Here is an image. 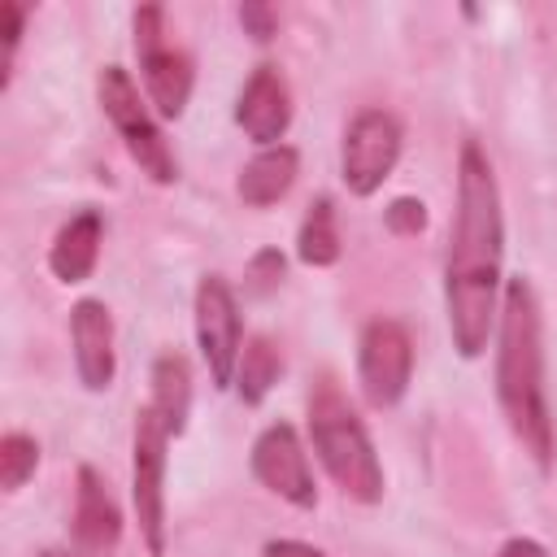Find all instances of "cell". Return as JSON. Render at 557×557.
Wrapping results in <instances>:
<instances>
[{
    "label": "cell",
    "mask_w": 557,
    "mask_h": 557,
    "mask_svg": "<svg viewBox=\"0 0 557 557\" xmlns=\"http://www.w3.org/2000/svg\"><path fill=\"white\" fill-rule=\"evenodd\" d=\"M505 213L500 187L479 139H466L457 152V209L444 252V313L453 348L470 361L487 348L496 331L500 292H505Z\"/></svg>",
    "instance_id": "6da1fadb"
},
{
    "label": "cell",
    "mask_w": 557,
    "mask_h": 557,
    "mask_svg": "<svg viewBox=\"0 0 557 557\" xmlns=\"http://www.w3.org/2000/svg\"><path fill=\"white\" fill-rule=\"evenodd\" d=\"M496 400H500V413L513 440L531 453L540 470H548L557 453V435H553V413H548V392H544V322H540L535 287L522 274L505 278V292H500Z\"/></svg>",
    "instance_id": "7a4b0ae2"
},
{
    "label": "cell",
    "mask_w": 557,
    "mask_h": 557,
    "mask_svg": "<svg viewBox=\"0 0 557 557\" xmlns=\"http://www.w3.org/2000/svg\"><path fill=\"white\" fill-rule=\"evenodd\" d=\"M309 444L348 500L357 505L383 500V461L374 453V440L331 374H322L309 387Z\"/></svg>",
    "instance_id": "3957f363"
},
{
    "label": "cell",
    "mask_w": 557,
    "mask_h": 557,
    "mask_svg": "<svg viewBox=\"0 0 557 557\" xmlns=\"http://www.w3.org/2000/svg\"><path fill=\"white\" fill-rule=\"evenodd\" d=\"M96 100H100L104 117L113 122L117 139L126 144L131 161L139 165V174H148V178L161 183V187L174 183V178H178V157H174V148L165 144L161 126L152 122V113H148L139 87H135V78H131L122 65H104V70H100V78H96Z\"/></svg>",
    "instance_id": "277c9868"
},
{
    "label": "cell",
    "mask_w": 557,
    "mask_h": 557,
    "mask_svg": "<svg viewBox=\"0 0 557 557\" xmlns=\"http://www.w3.org/2000/svg\"><path fill=\"white\" fill-rule=\"evenodd\" d=\"M170 422L144 400L135 413V444H131V500L139 518V535L152 557L165 553V461H170Z\"/></svg>",
    "instance_id": "5b68a950"
},
{
    "label": "cell",
    "mask_w": 557,
    "mask_h": 557,
    "mask_svg": "<svg viewBox=\"0 0 557 557\" xmlns=\"http://www.w3.org/2000/svg\"><path fill=\"white\" fill-rule=\"evenodd\" d=\"M135 57H139V78L144 96L161 117H183L191 87H196V65L183 48L165 39V9L161 4H139L135 17Z\"/></svg>",
    "instance_id": "8992f818"
},
{
    "label": "cell",
    "mask_w": 557,
    "mask_h": 557,
    "mask_svg": "<svg viewBox=\"0 0 557 557\" xmlns=\"http://www.w3.org/2000/svg\"><path fill=\"white\" fill-rule=\"evenodd\" d=\"M413 379V335L400 318H370L357 339V387L370 409L405 400Z\"/></svg>",
    "instance_id": "52a82bcc"
},
{
    "label": "cell",
    "mask_w": 557,
    "mask_h": 557,
    "mask_svg": "<svg viewBox=\"0 0 557 557\" xmlns=\"http://www.w3.org/2000/svg\"><path fill=\"white\" fill-rule=\"evenodd\" d=\"M405 131L387 109H361L339 144V174L352 196H374L400 161Z\"/></svg>",
    "instance_id": "ba28073f"
},
{
    "label": "cell",
    "mask_w": 557,
    "mask_h": 557,
    "mask_svg": "<svg viewBox=\"0 0 557 557\" xmlns=\"http://www.w3.org/2000/svg\"><path fill=\"white\" fill-rule=\"evenodd\" d=\"M196 344L205 357V370L213 387H231L239 370V344H244V322H239V300L235 287L222 274H205L196 283Z\"/></svg>",
    "instance_id": "9c48e42d"
},
{
    "label": "cell",
    "mask_w": 557,
    "mask_h": 557,
    "mask_svg": "<svg viewBox=\"0 0 557 557\" xmlns=\"http://www.w3.org/2000/svg\"><path fill=\"white\" fill-rule=\"evenodd\" d=\"M252 479L274 492L278 500L296 505V509H313L318 505V487H313V470H309V453L296 435L292 422H270L257 440H252Z\"/></svg>",
    "instance_id": "30bf717a"
},
{
    "label": "cell",
    "mask_w": 557,
    "mask_h": 557,
    "mask_svg": "<svg viewBox=\"0 0 557 557\" xmlns=\"http://www.w3.org/2000/svg\"><path fill=\"white\" fill-rule=\"evenodd\" d=\"M235 122L261 148H274L287 135V126H292V87H287L278 65L261 61L248 74V83H244V91L235 100Z\"/></svg>",
    "instance_id": "8fae6325"
},
{
    "label": "cell",
    "mask_w": 557,
    "mask_h": 557,
    "mask_svg": "<svg viewBox=\"0 0 557 557\" xmlns=\"http://www.w3.org/2000/svg\"><path fill=\"white\" fill-rule=\"evenodd\" d=\"M70 344H74V370L87 392H104L117 374V352H113V318L109 305L96 296L74 300L70 309Z\"/></svg>",
    "instance_id": "7c38bea8"
},
{
    "label": "cell",
    "mask_w": 557,
    "mask_h": 557,
    "mask_svg": "<svg viewBox=\"0 0 557 557\" xmlns=\"http://www.w3.org/2000/svg\"><path fill=\"white\" fill-rule=\"evenodd\" d=\"M70 531L91 553H104V548H113L122 540V509H117V500H113V492H109V483L100 479L96 466H78Z\"/></svg>",
    "instance_id": "4fadbf2b"
},
{
    "label": "cell",
    "mask_w": 557,
    "mask_h": 557,
    "mask_svg": "<svg viewBox=\"0 0 557 557\" xmlns=\"http://www.w3.org/2000/svg\"><path fill=\"white\" fill-rule=\"evenodd\" d=\"M100 239H104V218L96 209H78L70 222H61V231L52 235V248H48V270L57 274V283L74 287V283L91 278V270L100 261Z\"/></svg>",
    "instance_id": "5bb4252c"
},
{
    "label": "cell",
    "mask_w": 557,
    "mask_h": 557,
    "mask_svg": "<svg viewBox=\"0 0 557 557\" xmlns=\"http://www.w3.org/2000/svg\"><path fill=\"white\" fill-rule=\"evenodd\" d=\"M296 174H300V152L292 144H274V148H261L252 161H244L235 191L248 209H270L292 191Z\"/></svg>",
    "instance_id": "9a60e30c"
},
{
    "label": "cell",
    "mask_w": 557,
    "mask_h": 557,
    "mask_svg": "<svg viewBox=\"0 0 557 557\" xmlns=\"http://www.w3.org/2000/svg\"><path fill=\"white\" fill-rule=\"evenodd\" d=\"M148 405L170 422L174 435L187 431V413H191V366L183 352H161L152 361L148 374Z\"/></svg>",
    "instance_id": "2e32d148"
},
{
    "label": "cell",
    "mask_w": 557,
    "mask_h": 557,
    "mask_svg": "<svg viewBox=\"0 0 557 557\" xmlns=\"http://www.w3.org/2000/svg\"><path fill=\"white\" fill-rule=\"evenodd\" d=\"M339 226H335V205L331 196H318L305 218H300V231H296V257L309 265V270H326L339 261Z\"/></svg>",
    "instance_id": "e0dca14e"
},
{
    "label": "cell",
    "mask_w": 557,
    "mask_h": 557,
    "mask_svg": "<svg viewBox=\"0 0 557 557\" xmlns=\"http://www.w3.org/2000/svg\"><path fill=\"white\" fill-rule=\"evenodd\" d=\"M278 374H283V357H278L274 339H270V335H252V339L244 344L239 370H235V392H239V400H244V405H261V400L270 396V387L278 383Z\"/></svg>",
    "instance_id": "ac0fdd59"
},
{
    "label": "cell",
    "mask_w": 557,
    "mask_h": 557,
    "mask_svg": "<svg viewBox=\"0 0 557 557\" xmlns=\"http://www.w3.org/2000/svg\"><path fill=\"white\" fill-rule=\"evenodd\" d=\"M35 466H39V444L26 431H9L0 440V487L4 492H22L26 479L35 474Z\"/></svg>",
    "instance_id": "d6986e66"
},
{
    "label": "cell",
    "mask_w": 557,
    "mask_h": 557,
    "mask_svg": "<svg viewBox=\"0 0 557 557\" xmlns=\"http://www.w3.org/2000/svg\"><path fill=\"white\" fill-rule=\"evenodd\" d=\"M383 222L392 235H418V231H426V205L418 196H396L383 209Z\"/></svg>",
    "instance_id": "ffe728a7"
},
{
    "label": "cell",
    "mask_w": 557,
    "mask_h": 557,
    "mask_svg": "<svg viewBox=\"0 0 557 557\" xmlns=\"http://www.w3.org/2000/svg\"><path fill=\"white\" fill-rule=\"evenodd\" d=\"M283 283V252L278 248H261L252 261H248V292L252 296H265Z\"/></svg>",
    "instance_id": "44dd1931"
},
{
    "label": "cell",
    "mask_w": 557,
    "mask_h": 557,
    "mask_svg": "<svg viewBox=\"0 0 557 557\" xmlns=\"http://www.w3.org/2000/svg\"><path fill=\"white\" fill-rule=\"evenodd\" d=\"M239 26H244V35H252L257 44H270V39L278 35V13H274L270 4L248 0V4H239Z\"/></svg>",
    "instance_id": "7402d4cb"
},
{
    "label": "cell",
    "mask_w": 557,
    "mask_h": 557,
    "mask_svg": "<svg viewBox=\"0 0 557 557\" xmlns=\"http://www.w3.org/2000/svg\"><path fill=\"white\" fill-rule=\"evenodd\" d=\"M22 26H26V9L17 0H4V87H9V74H13V57H17V44H22Z\"/></svg>",
    "instance_id": "603a6c76"
},
{
    "label": "cell",
    "mask_w": 557,
    "mask_h": 557,
    "mask_svg": "<svg viewBox=\"0 0 557 557\" xmlns=\"http://www.w3.org/2000/svg\"><path fill=\"white\" fill-rule=\"evenodd\" d=\"M261 557H326L322 548L305 544V540H265Z\"/></svg>",
    "instance_id": "cb8c5ba5"
},
{
    "label": "cell",
    "mask_w": 557,
    "mask_h": 557,
    "mask_svg": "<svg viewBox=\"0 0 557 557\" xmlns=\"http://www.w3.org/2000/svg\"><path fill=\"white\" fill-rule=\"evenodd\" d=\"M496 557H548V548L540 540H531V535H513V540H505L496 548Z\"/></svg>",
    "instance_id": "d4e9b609"
},
{
    "label": "cell",
    "mask_w": 557,
    "mask_h": 557,
    "mask_svg": "<svg viewBox=\"0 0 557 557\" xmlns=\"http://www.w3.org/2000/svg\"><path fill=\"white\" fill-rule=\"evenodd\" d=\"M39 557H70V553H39Z\"/></svg>",
    "instance_id": "484cf974"
}]
</instances>
